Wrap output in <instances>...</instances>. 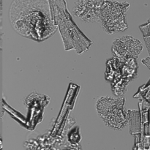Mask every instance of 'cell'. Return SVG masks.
Returning <instances> with one entry per match:
<instances>
[{
  "mask_svg": "<svg viewBox=\"0 0 150 150\" xmlns=\"http://www.w3.org/2000/svg\"><path fill=\"white\" fill-rule=\"evenodd\" d=\"M10 21L17 33L38 42L49 38L57 30L48 0H13Z\"/></svg>",
  "mask_w": 150,
  "mask_h": 150,
  "instance_id": "6da1fadb",
  "label": "cell"
},
{
  "mask_svg": "<svg viewBox=\"0 0 150 150\" xmlns=\"http://www.w3.org/2000/svg\"><path fill=\"white\" fill-rule=\"evenodd\" d=\"M97 109L105 124L111 128L121 130L127 124V118L124 111V99L122 98H101L98 101Z\"/></svg>",
  "mask_w": 150,
  "mask_h": 150,
  "instance_id": "7a4b0ae2",
  "label": "cell"
},
{
  "mask_svg": "<svg viewBox=\"0 0 150 150\" xmlns=\"http://www.w3.org/2000/svg\"><path fill=\"white\" fill-rule=\"evenodd\" d=\"M142 44L137 39L131 37H125L116 40L112 51L117 57L125 59L137 57L142 51Z\"/></svg>",
  "mask_w": 150,
  "mask_h": 150,
  "instance_id": "277c9868",
  "label": "cell"
},
{
  "mask_svg": "<svg viewBox=\"0 0 150 150\" xmlns=\"http://www.w3.org/2000/svg\"><path fill=\"white\" fill-rule=\"evenodd\" d=\"M127 7L128 4L125 6L120 3L108 2L101 7L100 19L105 32L113 34L116 32H122L127 29L125 15Z\"/></svg>",
  "mask_w": 150,
  "mask_h": 150,
  "instance_id": "3957f363",
  "label": "cell"
}]
</instances>
